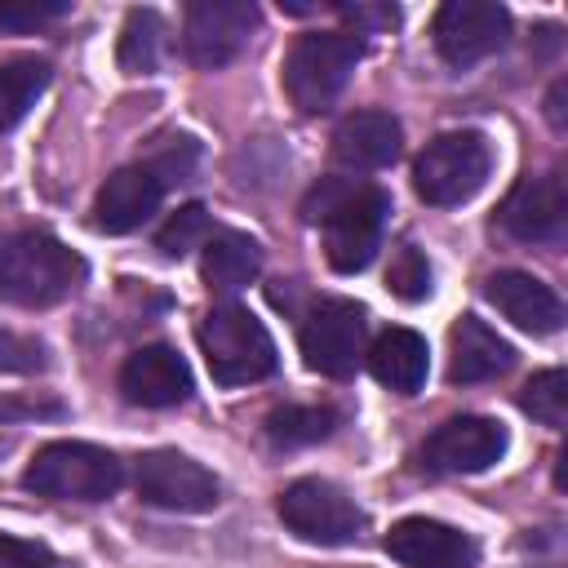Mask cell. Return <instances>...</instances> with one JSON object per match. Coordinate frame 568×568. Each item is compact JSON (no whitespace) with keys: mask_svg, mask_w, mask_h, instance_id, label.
Listing matches in <instances>:
<instances>
[{"mask_svg":"<svg viewBox=\"0 0 568 568\" xmlns=\"http://www.w3.org/2000/svg\"><path fill=\"white\" fill-rule=\"evenodd\" d=\"M306 222L324 226V257L333 271L351 275L364 271L382 244L386 231V213H390V195L382 186H364L351 178H324L306 204H302Z\"/></svg>","mask_w":568,"mask_h":568,"instance_id":"cell-1","label":"cell"},{"mask_svg":"<svg viewBox=\"0 0 568 568\" xmlns=\"http://www.w3.org/2000/svg\"><path fill=\"white\" fill-rule=\"evenodd\" d=\"M89 266L49 231H9L0 235V302L40 311L71 297L84 284Z\"/></svg>","mask_w":568,"mask_h":568,"instance_id":"cell-2","label":"cell"},{"mask_svg":"<svg viewBox=\"0 0 568 568\" xmlns=\"http://www.w3.org/2000/svg\"><path fill=\"white\" fill-rule=\"evenodd\" d=\"M364 58V40L355 31H306L293 40L284 58V93L302 115H320L346 89L355 62Z\"/></svg>","mask_w":568,"mask_h":568,"instance_id":"cell-3","label":"cell"},{"mask_svg":"<svg viewBox=\"0 0 568 568\" xmlns=\"http://www.w3.org/2000/svg\"><path fill=\"white\" fill-rule=\"evenodd\" d=\"M22 484L53 501H106L124 484V466L115 453L84 439H53L36 448L22 470Z\"/></svg>","mask_w":568,"mask_h":568,"instance_id":"cell-4","label":"cell"},{"mask_svg":"<svg viewBox=\"0 0 568 568\" xmlns=\"http://www.w3.org/2000/svg\"><path fill=\"white\" fill-rule=\"evenodd\" d=\"M200 351H204V364L217 386H248V382H262L275 373V342H271L266 324L235 302L213 306L204 315Z\"/></svg>","mask_w":568,"mask_h":568,"instance_id":"cell-5","label":"cell"},{"mask_svg":"<svg viewBox=\"0 0 568 568\" xmlns=\"http://www.w3.org/2000/svg\"><path fill=\"white\" fill-rule=\"evenodd\" d=\"M488 142L470 129H457V133H439L422 146L417 164H413V186L426 204L435 209H453V204H466L484 178H488Z\"/></svg>","mask_w":568,"mask_h":568,"instance_id":"cell-6","label":"cell"},{"mask_svg":"<svg viewBox=\"0 0 568 568\" xmlns=\"http://www.w3.org/2000/svg\"><path fill=\"white\" fill-rule=\"evenodd\" d=\"M280 519L311 546H346L364 528V510L328 479H293L280 493Z\"/></svg>","mask_w":568,"mask_h":568,"instance_id":"cell-7","label":"cell"},{"mask_svg":"<svg viewBox=\"0 0 568 568\" xmlns=\"http://www.w3.org/2000/svg\"><path fill=\"white\" fill-rule=\"evenodd\" d=\"M138 497L146 506L160 510H178V515H204L217 506V475L209 466H200L195 457L178 453V448H155L138 457Z\"/></svg>","mask_w":568,"mask_h":568,"instance_id":"cell-8","label":"cell"},{"mask_svg":"<svg viewBox=\"0 0 568 568\" xmlns=\"http://www.w3.org/2000/svg\"><path fill=\"white\" fill-rule=\"evenodd\" d=\"M302 359L324 377H351L364 359V306L351 297H324L302 320Z\"/></svg>","mask_w":568,"mask_h":568,"instance_id":"cell-9","label":"cell"},{"mask_svg":"<svg viewBox=\"0 0 568 568\" xmlns=\"http://www.w3.org/2000/svg\"><path fill=\"white\" fill-rule=\"evenodd\" d=\"M257 31V4L253 0H195L182 22L186 58L204 71H217L244 53V44Z\"/></svg>","mask_w":568,"mask_h":568,"instance_id":"cell-10","label":"cell"},{"mask_svg":"<svg viewBox=\"0 0 568 568\" xmlns=\"http://www.w3.org/2000/svg\"><path fill=\"white\" fill-rule=\"evenodd\" d=\"M435 49L448 67L466 71L493 58L510 36V13L497 0H448L435 13Z\"/></svg>","mask_w":568,"mask_h":568,"instance_id":"cell-11","label":"cell"},{"mask_svg":"<svg viewBox=\"0 0 568 568\" xmlns=\"http://www.w3.org/2000/svg\"><path fill=\"white\" fill-rule=\"evenodd\" d=\"M510 435L497 417H448L422 448V462L439 475H475V470H488L501 453H506Z\"/></svg>","mask_w":568,"mask_h":568,"instance_id":"cell-12","label":"cell"},{"mask_svg":"<svg viewBox=\"0 0 568 568\" xmlns=\"http://www.w3.org/2000/svg\"><path fill=\"white\" fill-rule=\"evenodd\" d=\"M382 546L404 568H475V559H479V546L470 532L426 519V515H408V519L390 524Z\"/></svg>","mask_w":568,"mask_h":568,"instance_id":"cell-13","label":"cell"},{"mask_svg":"<svg viewBox=\"0 0 568 568\" xmlns=\"http://www.w3.org/2000/svg\"><path fill=\"white\" fill-rule=\"evenodd\" d=\"M501 226L506 235L524 240V244H541V240H559L564 222H568V191H564V173H528L519 178V186L506 195L501 204Z\"/></svg>","mask_w":568,"mask_h":568,"instance_id":"cell-14","label":"cell"},{"mask_svg":"<svg viewBox=\"0 0 568 568\" xmlns=\"http://www.w3.org/2000/svg\"><path fill=\"white\" fill-rule=\"evenodd\" d=\"M120 390L138 408H173V404H182L191 395V368L173 346L151 342V346H138L124 359Z\"/></svg>","mask_w":568,"mask_h":568,"instance_id":"cell-15","label":"cell"},{"mask_svg":"<svg viewBox=\"0 0 568 568\" xmlns=\"http://www.w3.org/2000/svg\"><path fill=\"white\" fill-rule=\"evenodd\" d=\"M399 151H404V129L390 111H377V106L351 111L333 133V160L351 173L386 169L399 160Z\"/></svg>","mask_w":568,"mask_h":568,"instance_id":"cell-16","label":"cell"},{"mask_svg":"<svg viewBox=\"0 0 568 568\" xmlns=\"http://www.w3.org/2000/svg\"><path fill=\"white\" fill-rule=\"evenodd\" d=\"M160 200H164V182L146 164L115 169L93 200V226L106 235H129L160 209Z\"/></svg>","mask_w":568,"mask_h":568,"instance_id":"cell-17","label":"cell"},{"mask_svg":"<svg viewBox=\"0 0 568 568\" xmlns=\"http://www.w3.org/2000/svg\"><path fill=\"white\" fill-rule=\"evenodd\" d=\"M484 297L524 333L546 337V333H559V324H564V302L555 297L550 284H541L528 271H497V275H488Z\"/></svg>","mask_w":568,"mask_h":568,"instance_id":"cell-18","label":"cell"},{"mask_svg":"<svg viewBox=\"0 0 568 568\" xmlns=\"http://www.w3.org/2000/svg\"><path fill=\"white\" fill-rule=\"evenodd\" d=\"M515 364V351L497 328H488L479 315H462L448 333V382L475 386L488 377H501Z\"/></svg>","mask_w":568,"mask_h":568,"instance_id":"cell-19","label":"cell"},{"mask_svg":"<svg viewBox=\"0 0 568 568\" xmlns=\"http://www.w3.org/2000/svg\"><path fill=\"white\" fill-rule=\"evenodd\" d=\"M368 373L399 390V395H413L422 382H426V368H430V351H426V337L413 333V328H386L368 351Z\"/></svg>","mask_w":568,"mask_h":568,"instance_id":"cell-20","label":"cell"},{"mask_svg":"<svg viewBox=\"0 0 568 568\" xmlns=\"http://www.w3.org/2000/svg\"><path fill=\"white\" fill-rule=\"evenodd\" d=\"M262 271V248L257 240L240 235V231H213L204 240V262H200V275L209 284V293H240L248 280H257Z\"/></svg>","mask_w":568,"mask_h":568,"instance_id":"cell-21","label":"cell"},{"mask_svg":"<svg viewBox=\"0 0 568 568\" xmlns=\"http://www.w3.org/2000/svg\"><path fill=\"white\" fill-rule=\"evenodd\" d=\"M49 89V62L44 58H9L0 62V133L18 129L22 115L36 106V98Z\"/></svg>","mask_w":568,"mask_h":568,"instance_id":"cell-22","label":"cell"},{"mask_svg":"<svg viewBox=\"0 0 568 568\" xmlns=\"http://www.w3.org/2000/svg\"><path fill=\"white\" fill-rule=\"evenodd\" d=\"M160 49H164V22L155 9H133L124 18V31H120V71L124 75H151L160 67Z\"/></svg>","mask_w":568,"mask_h":568,"instance_id":"cell-23","label":"cell"},{"mask_svg":"<svg viewBox=\"0 0 568 568\" xmlns=\"http://www.w3.org/2000/svg\"><path fill=\"white\" fill-rule=\"evenodd\" d=\"M337 426V413L333 408H315V404H284L266 417V439L275 448H306V444H320L328 439Z\"/></svg>","mask_w":568,"mask_h":568,"instance_id":"cell-24","label":"cell"},{"mask_svg":"<svg viewBox=\"0 0 568 568\" xmlns=\"http://www.w3.org/2000/svg\"><path fill=\"white\" fill-rule=\"evenodd\" d=\"M519 408H524L528 417H537L541 426H555V430H559L564 417H568V377H564V368L537 373V377L524 386Z\"/></svg>","mask_w":568,"mask_h":568,"instance_id":"cell-25","label":"cell"},{"mask_svg":"<svg viewBox=\"0 0 568 568\" xmlns=\"http://www.w3.org/2000/svg\"><path fill=\"white\" fill-rule=\"evenodd\" d=\"M209 235H213V226H209L204 204H186V209H178V213L160 226L155 248H160L164 257H186L191 248H204V240H209Z\"/></svg>","mask_w":568,"mask_h":568,"instance_id":"cell-26","label":"cell"},{"mask_svg":"<svg viewBox=\"0 0 568 568\" xmlns=\"http://www.w3.org/2000/svg\"><path fill=\"white\" fill-rule=\"evenodd\" d=\"M386 288H390L399 302H422V297H430V262H426V253L413 248V244L395 248L390 271H386Z\"/></svg>","mask_w":568,"mask_h":568,"instance_id":"cell-27","label":"cell"},{"mask_svg":"<svg viewBox=\"0 0 568 568\" xmlns=\"http://www.w3.org/2000/svg\"><path fill=\"white\" fill-rule=\"evenodd\" d=\"M71 4L67 0H4L0 4V27L4 31H31V27H44L53 18H62Z\"/></svg>","mask_w":568,"mask_h":568,"instance_id":"cell-28","label":"cell"},{"mask_svg":"<svg viewBox=\"0 0 568 568\" xmlns=\"http://www.w3.org/2000/svg\"><path fill=\"white\" fill-rule=\"evenodd\" d=\"M36 368H44V346L0 328V373H36Z\"/></svg>","mask_w":568,"mask_h":568,"instance_id":"cell-29","label":"cell"},{"mask_svg":"<svg viewBox=\"0 0 568 568\" xmlns=\"http://www.w3.org/2000/svg\"><path fill=\"white\" fill-rule=\"evenodd\" d=\"M0 568H58L53 550L44 541H27L13 532H0Z\"/></svg>","mask_w":568,"mask_h":568,"instance_id":"cell-30","label":"cell"},{"mask_svg":"<svg viewBox=\"0 0 568 568\" xmlns=\"http://www.w3.org/2000/svg\"><path fill=\"white\" fill-rule=\"evenodd\" d=\"M337 13H346L355 27H390L395 9H373V4H337Z\"/></svg>","mask_w":568,"mask_h":568,"instance_id":"cell-31","label":"cell"},{"mask_svg":"<svg viewBox=\"0 0 568 568\" xmlns=\"http://www.w3.org/2000/svg\"><path fill=\"white\" fill-rule=\"evenodd\" d=\"M546 115H550L555 129H564V80H555V89H550V98H546Z\"/></svg>","mask_w":568,"mask_h":568,"instance_id":"cell-32","label":"cell"}]
</instances>
